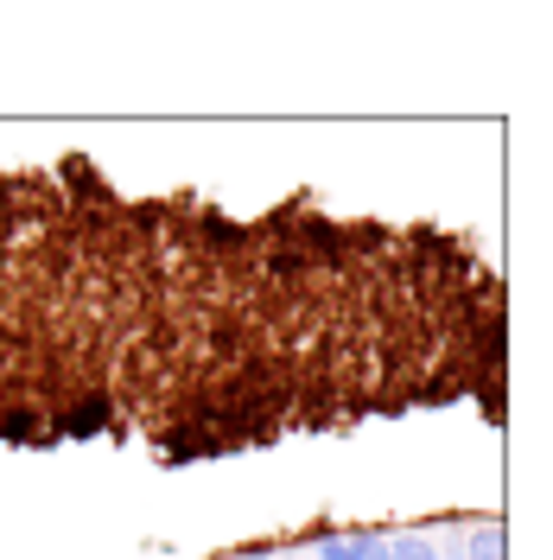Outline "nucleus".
<instances>
[{"instance_id": "obj_1", "label": "nucleus", "mask_w": 553, "mask_h": 560, "mask_svg": "<svg viewBox=\"0 0 553 560\" xmlns=\"http://www.w3.org/2000/svg\"><path fill=\"white\" fill-rule=\"evenodd\" d=\"M311 560H388V535L376 528H350V535H325Z\"/></svg>"}, {"instance_id": "obj_2", "label": "nucleus", "mask_w": 553, "mask_h": 560, "mask_svg": "<svg viewBox=\"0 0 553 560\" xmlns=\"http://www.w3.org/2000/svg\"><path fill=\"white\" fill-rule=\"evenodd\" d=\"M388 560H446V548L426 535H388Z\"/></svg>"}]
</instances>
